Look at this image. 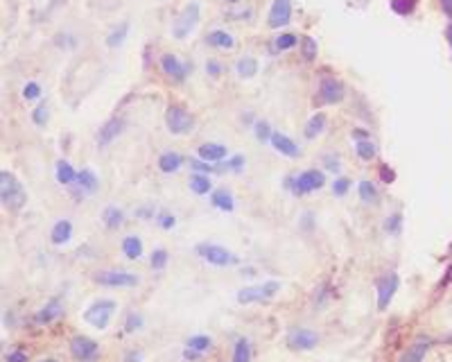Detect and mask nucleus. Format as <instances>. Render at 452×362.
I'll return each mask as SVG.
<instances>
[{
	"mask_svg": "<svg viewBox=\"0 0 452 362\" xmlns=\"http://www.w3.org/2000/svg\"><path fill=\"white\" fill-rule=\"evenodd\" d=\"M0 200H3V206L9 208V211H18L28 202V195L23 191L21 181L7 170L0 172Z\"/></svg>",
	"mask_w": 452,
	"mask_h": 362,
	"instance_id": "nucleus-1",
	"label": "nucleus"
},
{
	"mask_svg": "<svg viewBox=\"0 0 452 362\" xmlns=\"http://www.w3.org/2000/svg\"><path fill=\"white\" fill-rule=\"evenodd\" d=\"M285 186L289 191H292V195H306V193H315V191H321L323 186H326V174H323L321 170H306L301 172L299 177H289L285 181Z\"/></svg>",
	"mask_w": 452,
	"mask_h": 362,
	"instance_id": "nucleus-2",
	"label": "nucleus"
},
{
	"mask_svg": "<svg viewBox=\"0 0 452 362\" xmlns=\"http://www.w3.org/2000/svg\"><path fill=\"white\" fill-rule=\"evenodd\" d=\"M115 312V301L113 299H98L95 303H91L84 312V322L91 324L93 329L104 331L109 326L111 317Z\"/></svg>",
	"mask_w": 452,
	"mask_h": 362,
	"instance_id": "nucleus-3",
	"label": "nucleus"
},
{
	"mask_svg": "<svg viewBox=\"0 0 452 362\" xmlns=\"http://www.w3.org/2000/svg\"><path fill=\"white\" fill-rule=\"evenodd\" d=\"M166 125H168L170 134L185 136L195 130V118L181 107V104H170L168 111H166Z\"/></svg>",
	"mask_w": 452,
	"mask_h": 362,
	"instance_id": "nucleus-4",
	"label": "nucleus"
},
{
	"mask_svg": "<svg viewBox=\"0 0 452 362\" xmlns=\"http://www.w3.org/2000/svg\"><path fill=\"white\" fill-rule=\"evenodd\" d=\"M197 254H199V259H204L206 263H211L215 267H228V265L238 263L236 254H231L226 247H222V244H213V242L197 244Z\"/></svg>",
	"mask_w": 452,
	"mask_h": 362,
	"instance_id": "nucleus-5",
	"label": "nucleus"
},
{
	"mask_svg": "<svg viewBox=\"0 0 452 362\" xmlns=\"http://www.w3.org/2000/svg\"><path fill=\"white\" fill-rule=\"evenodd\" d=\"M281 290V283L278 281H267V283H260V285H249V288H242L238 292V303L242 306H247V303H258V301H267L272 299L276 292Z\"/></svg>",
	"mask_w": 452,
	"mask_h": 362,
	"instance_id": "nucleus-6",
	"label": "nucleus"
},
{
	"mask_svg": "<svg viewBox=\"0 0 452 362\" xmlns=\"http://www.w3.org/2000/svg\"><path fill=\"white\" fill-rule=\"evenodd\" d=\"M197 23H199V3H188L179 14V18L175 21L172 32H175L177 39H185L195 30Z\"/></svg>",
	"mask_w": 452,
	"mask_h": 362,
	"instance_id": "nucleus-7",
	"label": "nucleus"
},
{
	"mask_svg": "<svg viewBox=\"0 0 452 362\" xmlns=\"http://www.w3.org/2000/svg\"><path fill=\"white\" fill-rule=\"evenodd\" d=\"M319 344V333L312 329H292L287 335V346L292 351H312Z\"/></svg>",
	"mask_w": 452,
	"mask_h": 362,
	"instance_id": "nucleus-8",
	"label": "nucleus"
},
{
	"mask_svg": "<svg viewBox=\"0 0 452 362\" xmlns=\"http://www.w3.org/2000/svg\"><path fill=\"white\" fill-rule=\"evenodd\" d=\"M71 353L79 362H91L95 360L100 353V344L95 340H91L86 335H75L71 340Z\"/></svg>",
	"mask_w": 452,
	"mask_h": 362,
	"instance_id": "nucleus-9",
	"label": "nucleus"
},
{
	"mask_svg": "<svg viewBox=\"0 0 452 362\" xmlns=\"http://www.w3.org/2000/svg\"><path fill=\"white\" fill-rule=\"evenodd\" d=\"M95 281L107 288H134L138 285V276L122 270H107V272H100L95 276Z\"/></svg>",
	"mask_w": 452,
	"mask_h": 362,
	"instance_id": "nucleus-10",
	"label": "nucleus"
},
{
	"mask_svg": "<svg viewBox=\"0 0 452 362\" xmlns=\"http://www.w3.org/2000/svg\"><path fill=\"white\" fill-rule=\"evenodd\" d=\"M400 288V278L396 272L382 276L378 281V310H387L389 303L396 297V290Z\"/></svg>",
	"mask_w": 452,
	"mask_h": 362,
	"instance_id": "nucleus-11",
	"label": "nucleus"
},
{
	"mask_svg": "<svg viewBox=\"0 0 452 362\" xmlns=\"http://www.w3.org/2000/svg\"><path fill=\"white\" fill-rule=\"evenodd\" d=\"M434 346V340L432 337H427V335H419L416 340L405 349V353L400 356L398 362H423L425 356L430 353V349Z\"/></svg>",
	"mask_w": 452,
	"mask_h": 362,
	"instance_id": "nucleus-12",
	"label": "nucleus"
},
{
	"mask_svg": "<svg viewBox=\"0 0 452 362\" xmlns=\"http://www.w3.org/2000/svg\"><path fill=\"white\" fill-rule=\"evenodd\" d=\"M346 96V91H344V84L340 79H335V77H323L321 79V84H319V98L321 102H326V104H337L342 102Z\"/></svg>",
	"mask_w": 452,
	"mask_h": 362,
	"instance_id": "nucleus-13",
	"label": "nucleus"
},
{
	"mask_svg": "<svg viewBox=\"0 0 452 362\" xmlns=\"http://www.w3.org/2000/svg\"><path fill=\"white\" fill-rule=\"evenodd\" d=\"M292 18V0H274L272 9H270V28L278 30L289 23Z\"/></svg>",
	"mask_w": 452,
	"mask_h": 362,
	"instance_id": "nucleus-14",
	"label": "nucleus"
},
{
	"mask_svg": "<svg viewBox=\"0 0 452 362\" xmlns=\"http://www.w3.org/2000/svg\"><path fill=\"white\" fill-rule=\"evenodd\" d=\"M161 68H163V73H166L168 77H172L175 81H183L185 75H188V66L181 64L179 57L172 55V52H168V55L161 57Z\"/></svg>",
	"mask_w": 452,
	"mask_h": 362,
	"instance_id": "nucleus-15",
	"label": "nucleus"
},
{
	"mask_svg": "<svg viewBox=\"0 0 452 362\" xmlns=\"http://www.w3.org/2000/svg\"><path fill=\"white\" fill-rule=\"evenodd\" d=\"M270 143H272V147H274L276 152H281V154H285V157H289V159H296V157L301 154L299 145L292 141V138L285 136V134H281V132H274Z\"/></svg>",
	"mask_w": 452,
	"mask_h": 362,
	"instance_id": "nucleus-16",
	"label": "nucleus"
},
{
	"mask_svg": "<svg viewBox=\"0 0 452 362\" xmlns=\"http://www.w3.org/2000/svg\"><path fill=\"white\" fill-rule=\"evenodd\" d=\"M62 299L59 297H54V299H50L48 303H45V306L37 312V315H34V322H37V324H50V322H54L57 317H59V315H62Z\"/></svg>",
	"mask_w": 452,
	"mask_h": 362,
	"instance_id": "nucleus-17",
	"label": "nucleus"
},
{
	"mask_svg": "<svg viewBox=\"0 0 452 362\" xmlns=\"http://www.w3.org/2000/svg\"><path fill=\"white\" fill-rule=\"evenodd\" d=\"M122 118H111L104 127H100V134H98V143L104 147V145H109L113 138H118V134L122 132Z\"/></svg>",
	"mask_w": 452,
	"mask_h": 362,
	"instance_id": "nucleus-18",
	"label": "nucleus"
},
{
	"mask_svg": "<svg viewBox=\"0 0 452 362\" xmlns=\"http://www.w3.org/2000/svg\"><path fill=\"white\" fill-rule=\"evenodd\" d=\"M73 236V222L71 220H59L54 222V227L50 231V242L52 244H66Z\"/></svg>",
	"mask_w": 452,
	"mask_h": 362,
	"instance_id": "nucleus-19",
	"label": "nucleus"
},
{
	"mask_svg": "<svg viewBox=\"0 0 452 362\" xmlns=\"http://www.w3.org/2000/svg\"><path fill=\"white\" fill-rule=\"evenodd\" d=\"M211 204L215 208H219V211H224V213H231L236 208V202H233V195H231L226 188H217L211 193Z\"/></svg>",
	"mask_w": 452,
	"mask_h": 362,
	"instance_id": "nucleus-20",
	"label": "nucleus"
},
{
	"mask_svg": "<svg viewBox=\"0 0 452 362\" xmlns=\"http://www.w3.org/2000/svg\"><path fill=\"white\" fill-rule=\"evenodd\" d=\"M77 186H79V191H82V193L93 195V193H98L100 181H98V177H95V172L88 170V168H84V170L77 172Z\"/></svg>",
	"mask_w": 452,
	"mask_h": 362,
	"instance_id": "nucleus-21",
	"label": "nucleus"
},
{
	"mask_svg": "<svg viewBox=\"0 0 452 362\" xmlns=\"http://www.w3.org/2000/svg\"><path fill=\"white\" fill-rule=\"evenodd\" d=\"M226 147L224 145H219V143H204L199 147V159L208 161V163H217V161H222L226 159Z\"/></svg>",
	"mask_w": 452,
	"mask_h": 362,
	"instance_id": "nucleus-22",
	"label": "nucleus"
},
{
	"mask_svg": "<svg viewBox=\"0 0 452 362\" xmlns=\"http://www.w3.org/2000/svg\"><path fill=\"white\" fill-rule=\"evenodd\" d=\"M206 43H208V45H213V48L231 50V48H233V45H236V39L231 37L228 32H224V30H213V32L206 37Z\"/></svg>",
	"mask_w": 452,
	"mask_h": 362,
	"instance_id": "nucleus-23",
	"label": "nucleus"
},
{
	"mask_svg": "<svg viewBox=\"0 0 452 362\" xmlns=\"http://www.w3.org/2000/svg\"><path fill=\"white\" fill-rule=\"evenodd\" d=\"M188 186H190V191H192L195 195H208V193H213V181L208 179V174H202V172L190 174Z\"/></svg>",
	"mask_w": 452,
	"mask_h": 362,
	"instance_id": "nucleus-24",
	"label": "nucleus"
},
{
	"mask_svg": "<svg viewBox=\"0 0 452 362\" xmlns=\"http://www.w3.org/2000/svg\"><path fill=\"white\" fill-rule=\"evenodd\" d=\"M181 163H183L181 154H177V152H166V154L158 157V170L166 174H172L181 168Z\"/></svg>",
	"mask_w": 452,
	"mask_h": 362,
	"instance_id": "nucleus-25",
	"label": "nucleus"
},
{
	"mask_svg": "<svg viewBox=\"0 0 452 362\" xmlns=\"http://www.w3.org/2000/svg\"><path fill=\"white\" fill-rule=\"evenodd\" d=\"M122 254L129 261H138L143 256V240L138 238V236H127L122 240Z\"/></svg>",
	"mask_w": 452,
	"mask_h": 362,
	"instance_id": "nucleus-26",
	"label": "nucleus"
},
{
	"mask_svg": "<svg viewBox=\"0 0 452 362\" xmlns=\"http://www.w3.org/2000/svg\"><path fill=\"white\" fill-rule=\"evenodd\" d=\"M323 130H326V113H315L308 120L306 130H303V136L308 138V141H312V138H317Z\"/></svg>",
	"mask_w": 452,
	"mask_h": 362,
	"instance_id": "nucleus-27",
	"label": "nucleus"
},
{
	"mask_svg": "<svg viewBox=\"0 0 452 362\" xmlns=\"http://www.w3.org/2000/svg\"><path fill=\"white\" fill-rule=\"evenodd\" d=\"M57 181L62 186H73L77 183V172L68 161H59L57 163Z\"/></svg>",
	"mask_w": 452,
	"mask_h": 362,
	"instance_id": "nucleus-28",
	"label": "nucleus"
},
{
	"mask_svg": "<svg viewBox=\"0 0 452 362\" xmlns=\"http://www.w3.org/2000/svg\"><path fill=\"white\" fill-rule=\"evenodd\" d=\"M231 362H251V342L247 340V337H238L236 340Z\"/></svg>",
	"mask_w": 452,
	"mask_h": 362,
	"instance_id": "nucleus-29",
	"label": "nucleus"
},
{
	"mask_svg": "<svg viewBox=\"0 0 452 362\" xmlns=\"http://www.w3.org/2000/svg\"><path fill=\"white\" fill-rule=\"evenodd\" d=\"M127 34H129V21H122L120 26H115L111 30V34L107 37V45H109V48H118V45L124 43Z\"/></svg>",
	"mask_w": 452,
	"mask_h": 362,
	"instance_id": "nucleus-30",
	"label": "nucleus"
},
{
	"mask_svg": "<svg viewBox=\"0 0 452 362\" xmlns=\"http://www.w3.org/2000/svg\"><path fill=\"white\" fill-rule=\"evenodd\" d=\"M236 71H238V75L242 79H249V77H253L258 73V62L253 60V57H242V60L238 62V66H236Z\"/></svg>",
	"mask_w": 452,
	"mask_h": 362,
	"instance_id": "nucleus-31",
	"label": "nucleus"
},
{
	"mask_svg": "<svg viewBox=\"0 0 452 362\" xmlns=\"http://www.w3.org/2000/svg\"><path fill=\"white\" fill-rule=\"evenodd\" d=\"M102 220H104V227L111 229V231H115V229L122 227V211H120L118 206H109L107 211H104Z\"/></svg>",
	"mask_w": 452,
	"mask_h": 362,
	"instance_id": "nucleus-32",
	"label": "nucleus"
},
{
	"mask_svg": "<svg viewBox=\"0 0 452 362\" xmlns=\"http://www.w3.org/2000/svg\"><path fill=\"white\" fill-rule=\"evenodd\" d=\"M355 152H357V157H360L362 161L376 159V145H373L371 138H362V141H357L355 143Z\"/></svg>",
	"mask_w": 452,
	"mask_h": 362,
	"instance_id": "nucleus-33",
	"label": "nucleus"
},
{
	"mask_svg": "<svg viewBox=\"0 0 452 362\" xmlns=\"http://www.w3.org/2000/svg\"><path fill=\"white\" fill-rule=\"evenodd\" d=\"M188 349H192V351H199V353H206V351H211V346H213V340L208 335H192L188 344H185Z\"/></svg>",
	"mask_w": 452,
	"mask_h": 362,
	"instance_id": "nucleus-34",
	"label": "nucleus"
},
{
	"mask_svg": "<svg viewBox=\"0 0 452 362\" xmlns=\"http://www.w3.org/2000/svg\"><path fill=\"white\" fill-rule=\"evenodd\" d=\"M360 200L364 204H378V191H376V186L371 183L369 179L360 181Z\"/></svg>",
	"mask_w": 452,
	"mask_h": 362,
	"instance_id": "nucleus-35",
	"label": "nucleus"
},
{
	"mask_svg": "<svg viewBox=\"0 0 452 362\" xmlns=\"http://www.w3.org/2000/svg\"><path fill=\"white\" fill-rule=\"evenodd\" d=\"M301 55H303L306 62H312L317 57V41L312 37H301Z\"/></svg>",
	"mask_w": 452,
	"mask_h": 362,
	"instance_id": "nucleus-36",
	"label": "nucleus"
},
{
	"mask_svg": "<svg viewBox=\"0 0 452 362\" xmlns=\"http://www.w3.org/2000/svg\"><path fill=\"white\" fill-rule=\"evenodd\" d=\"M416 3H419V0H391V9L396 11L398 16H410L416 9Z\"/></svg>",
	"mask_w": 452,
	"mask_h": 362,
	"instance_id": "nucleus-37",
	"label": "nucleus"
},
{
	"mask_svg": "<svg viewBox=\"0 0 452 362\" xmlns=\"http://www.w3.org/2000/svg\"><path fill=\"white\" fill-rule=\"evenodd\" d=\"M253 132H256V138L258 141H272V125L267 120H258L253 123Z\"/></svg>",
	"mask_w": 452,
	"mask_h": 362,
	"instance_id": "nucleus-38",
	"label": "nucleus"
},
{
	"mask_svg": "<svg viewBox=\"0 0 452 362\" xmlns=\"http://www.w3.org/2000/svg\"><path fill=\"white\" fill-rule=\"evenodd\" d=\"M296 43H299V37H296V34L285 32V34H281V37L276 39V48H278V50H289V48H294Z\"/></svg>",
	"mask_w": 452,
	"mask_h": 362,
	"instance_id": "nucleus-39",
	"label": "nucleus"
},
{
	"mask_svg": "<svg viewBox=\"0 0 452 362\" xmlns=\"http://www.w3.org/2000/svg\"><path fill=\"white\" fill-rule=\"evenodd\" d=\"M168 259H170V254L161 247V249H154L152 254V259H149V265L154 267V270H163V267L168 265Z\"/></svg>",
	"mask_w": 452,
	"mask_h": 362,
	"instance_id": "nucleus-40",
	"label": "nucleus"
},
{
	"mask_svg": "<svg viewBox=\"0 0 452 362\" xmlns=\"http://www.w3.org/2000/svg\"><path fill=\"white\" fill-rule=\"evenodd\" d=\"M400 227H402V213H393V215L385 222V231L389 233V236H398Z\"/></svg>",
	"mask_w": 452,
	"mask_h": 362,
	"instance_id": "nucleus-41",
	"label": "nucleus"
},
{
	"mask_svg": "<svg viewBox=\"0 0 452 362\" xmlns=\"http://www.w3.org/2000/svg\"><path fill=\"white\" fill-rule=\"evenodd\" d=\"M141 329H143V315H138V312H129V315H127L124 331L127 333H134V331H141Z\"/></svg>",
	"mask_w": 452,
	"mask_h": 362,
	"instance_id": "nucleus-42",
	"label": "nucleus"
},
{
	"mask_svg": "<svg viewBox=\"0 0 452 362\" xmlns=\"http://www.w3.org/2000/svg\"><path fill=\"white\" fill-rule=\"evenodd\" d=\"M190 168H192L195 172H202V174L217 172V168L213 166V163H208V161H204V159H192V161H190Z\"/></svg>",
	"mask_w": 452,
	"mask_h": 362,
	"instance_id": "nucleus-43",
	"label": "nucleus"
},
{
	"mask_svg": "<svg viewBox=\"0 0 452 362\" xmlns=\"http://www.w3.org/2000/svg\"><path fill=\"white\" fill-rule=\"evenodd\" d=\"M32 120L37 123L39 127H43L45 123H48V104H45V102H41L39 107L32 111Z\"/></svg>",
	"mask_w": 452,
	"mask_h": 362,
	"instance_id": "nucleus-44",
	"label": "nucleus"
},
{
	"mask_svg": "<svg viewBox=\"0 0 452 362\" xmlns=\"http://www.w3.org/2000/svg\"><path fill=\"white\" fill-rule=\"evenodd\" d=\"M349 188H351V179L349 177H337L332 181V193L337 197H344L346 193H349Z\"/></svg>",
	"mask_w": 452,
	"mask_h": 362,
	"instance_id": "nucleus-45",
	"label": "nucleus"
},
{
	"mask_svg": "<svg viewBox=\"0 0 452 362\" xmlns=\"http://www.w3.org/2000/svg\"><path fill=\"white\" fill-rule=\"evenodd\" d=\"M39 96H41V86L37 81H30V84H25V89H23V98L25 100H37Z\"/></svg>",
	"mask_w": 452,
	"mask_h": 362,
	"instance_id": "nucleus-46",
	"label": "nucleus"
},
{
	"mask_svg": "<svg viewBox=\"0 0 452 362\" xmlns=\"http://www.w3.org/2000/svg\"><path fill=\"white\" fill-rule=\"evenodd\" d=\"M158 225H161V229H166V231H170L172 227L177 225V217L172 215V213H168V211H163V213H158Z\"/></svg>",
	"mask_w": 452,
	"mask_h": 362,
	"instance_id": "nucleus-47",
	"label": "nucleus"
},
{
	"mask_svg": "<svg viewBox=\"0 0 452 362\" xmlns=\"http://www.w3.org/2000/svg\"><path fill=\"white\" fill-rule=\"evenodd\" d=\"M242 168H245V157L238 154V157H231L226 161V170H233V172H240Z\"/></svg>",
	"mask_w": 452,
	"mask_h": 362,
	"instance_id": "nucleus-48",
	"label": "nucleus"
},
{
	"mask_svg": "<svg viewBox=\"0 0 452 362\" xmlns=\"http://www.w3.org/2000/svg\"><path fill=\"white\" fill-rule=\"evenodd\" d=\"M5 362H28V353L21 351V349H14V351H9Z\"/></svg>",
	"mask_w": 452,
	"mask_h": 362,
	"instance_id": "nucleus-49",
	"label": "nucleus"
},
{
	"mask_svg": "<svg viewBox=\"0 0 452 362\" xmlns=\"http://www.w3.org/2000/svg\"><path fill=\"white\" fill-rule=\"evenodd\" d=\"M323 161H326V170H330V172H340V168H342V166H340V159H337V157L328 154Z\"/></svg>",
	"mask_w": 452,
	"mask_h": 362,
	"instance_id": "nucleus-50",
	"label": "nucleus"
},
{
	"mask_svg": "<svg viewBox=\"0 0 452 362\" xmlns=\"http://www.w3.org/2000/svg\"><path fill=\"white\" fill-rule=\"evenodd\" d=\"M206 71L211 73L213 77H217L219 73H222V66H219V62H215V60H208L206 62Z\"/></svg>",
	"mask_w": 452,
	"mask_h": 362,
	"instance_id": "nucleus-51",
	"label": "nucleus"
},
{
	"mask_svg": "<svg viewBox=\"0 0 452 362\" xmlns=\"http://www.w3.org/2000/svg\"><path fill=\"white\" fill-rule=\"evenodd\" d=\"M380 177L385 183H393V179H396V174H393V170H389L387 166H380Z\"/></svg>",
	"mask_w": 452,
	"mask_h": 362,
	"instance_id": "nucleus-52",
	"label": "nucleus"
},
{
	"mask_svg": "<svg viewBox=\"0 0 452 362\" xmlns=\"http://www.w3.org/2000/svg\"><path fill=\"white\" fill-rule=\"evenodd\" d=\"M202 353L199 351H192V349L185 346V351H183V360H188V362H195V360H199Z\"/></svg>",
	"mask_w": 452,
	"mask_h": 362,
	"instance_id": "nucleus-53",
	"label": "nucleus"
},
{
	"mask_svg": "<svg viewBox=\"0 0 452 362\" xmlns=\"http://www.w3.org/2000/svg\"><path fill=\"white\" fill-rule=\"evenodd\" d=\"M441 9H444V14L450 18L452 23V0H441Z\"/></svg>",
	"mask_w": 452,
	"mask_h": 362,
	"instance_id": "nucleus-54",
	"label": "nucleus"
},
{
	"mask_svg": "<svg viewBox=\"0 0 452 362\" xmlns=\"http://www.w3.org/2000/svg\"><path fill=\"white\" fill-rule=\"evenodd\" d=\"M141 358H143L141 351H129L124 356V362H141Z\"/></svg>",
	"mask_w": 452,
	"mask_h": 362,
	"instance_id": "nucleus-55",
	"label": "nucleus"
},
{
	"mask_svg": "<svg viewBox=\"0 0 452 362\" xmlns=\"http://www.w3.org/2000/svg\"><path fill=\"white\" fill-rule=\"evenodd\" d=\"M138 215H141L143 220H149V217H154V213H152V208H141V211H138Z\"/></svg>",
	"mask_w": 452,
	"mask_h": 362,
	"instance_id": "nucleus-56",
	"label": "nucleus"
},
{
	"mask_svg": "<svg viewBox=\"0 0 452 362\" xmlns=\"http://www.w3.org/2000/svg\"><path fill=\"white\" fill-rule=\"evenodd\" d=\"M446 39H448L450 48H452V23H448V28H446Z\"/></svg>",
	"mask_w": 452,
	"mask_h": 362,
	"instance_id": "nucleus-57",
	"label": "nucleus"
},
{
	"mask_svg": "<svg viewBox=\"0 0 452 362\" xmlns=\"http://www.w3.org/2000/svg\"><path fill=\"white\" fill-rule=\"evenodd\" d=\"M39 362H57L54 358H43V360H39Z\"/></svg>",
	"mask_w": 452,
	"mask_h": 362,
	"instance_id": "nucleus-58",
	"label": "nucleus"
},
{
	"mask_svg": "<svg viewBox=\"0 0 452 362\" xmlns=\"http://www.w3.org/2000/svg\"><path fill=\"white\" fill-rule=\"evenodd\" d=\"M226 3H238V0H226Z\"/></svg>",
	"mask_w": 452,
	"mask_h": 362,
	"instance_id": "nucleus-59",
	"label": "nucleus"
}]
</instances>
